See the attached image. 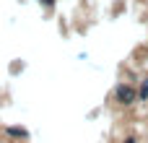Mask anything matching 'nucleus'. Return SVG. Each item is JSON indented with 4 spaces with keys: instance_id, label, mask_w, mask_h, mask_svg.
I'll return each mask as SVG.
<instances>
[{
    "instance_id": "obj_1",
    "label": "nucleus",
    "mask_w": 148,
    "mask_h": 143,
    "mask_svg": "<svg viewBox=\"0 0 148 143\" xmlns=\"http://www.w3.org/2000/svg\"><path fill=\"white\" fill-rule=\"evenodd\" d=\"M114 99L120 102V104H135V99H138V91H135V86H130V83H120L117 89H114Z\"/></svg>"
},
{
    "instance_id": "obj_2",
    "label": "nucleus",
    "mask_w": 148,
    "mask_h": 143,
    "mask_svg": "<svg viewBox=\"0 0 148 143\" xmlns=\"http://www.w3.org/2000/svg\"><path fill=\"white\" fill-rule=\"evenodd\" d=\"M5 133L13 135V138H26V130H23V128H13V125H10V128H5Z\"/></svg>"
},
{
    "instance_id": "obj_3",
    "label": "nucleus",
    "mask_w": 148,
    "mask_h": 143,
    "mask_svg": "<svg viewBox=\"0 0 148 143\" xmlns=\"http://www.w3.org/2000/svg\"><path fill=\"white\" fill-rule=\"evenodd\" d=\"M138 96H140L143 102H146V99H148V78H146V81H143V86H140V91H138Z\"/></svg>"
},
{
    "instance_id": "obj_4",
    "label": "nucleus",
    "mask_w": 148,
    "mask_h": 143,
    "mask_svg": "<svg viewBox=\"0 0 148 143\" xmlns=\"http://www.w3.org/2000/svg\"><path fill=\"white\" fill-rule=\"evenodd\" d=\"M39 3H44L47 8H52V5H55V0H39Z\"/></svg>"
},
{
    "instance_id": "obj_5",
    "label": "nucleus",
    "mask_w": 148,
    "mask_h": 143,
    "mask_svg": "<svg viewBox=\"0 0 148 143\" xmlns=\"http://www.w3.org/2000/svg\"><path fill=\"white\" fill-rule=\"evenodd\" d=\"M122 143H138V141H135V138L130 135V138H125V141H122Z\"/></svg>"
}]
</instances>
